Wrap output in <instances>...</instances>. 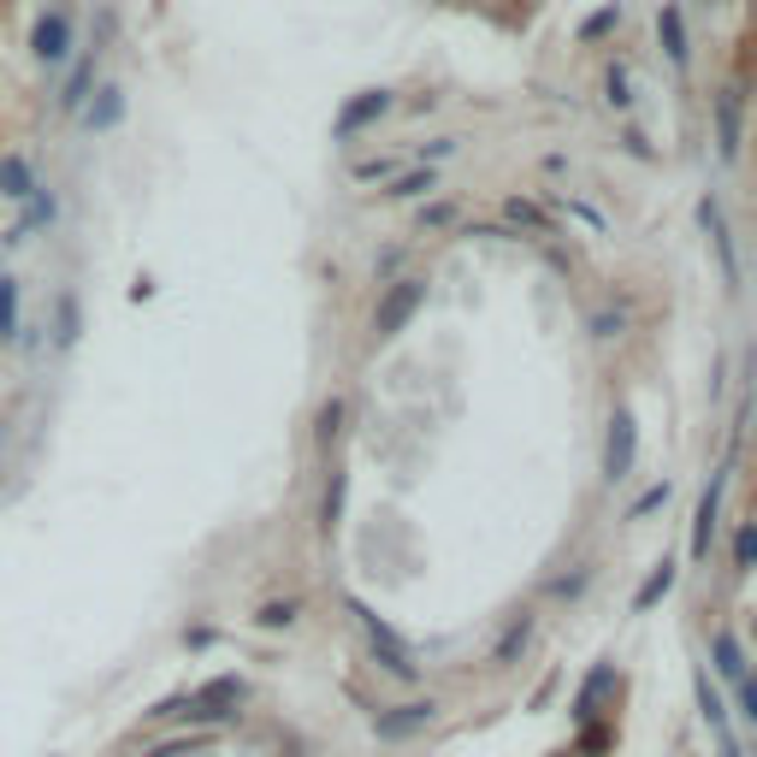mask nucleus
<instances>
[{
  "mask_svg": "<svg viewBox=\"0 0 757 757\" xmlns=\"http://www.w3.org/2000/svg\"><path fill=\"white\" fill-rule=\"evenodd\" d=\"M420 302H427V279H397V284H385V296H378V308H373V338H378V343L397 338V331L420 314Z\"/></svg>",
  "mask_w": 757,
  "mask_h": 757,
  "instance_id": "obj_1",
  "label": "nucleus"
},
{
  "mask_svg": "<svg viewBox=\"0 0 757 757\" xmlns=\"http://www.w3.org/2000/svg\"><path fill=\"white\" fill-rule=\"evenodd\" d=\"M710 119H717V154H722V166H734L739 142H746V90H739V83H722L717 101H710Z\"/></svg>",
  "mask_w": 757,
  "mask_h": 757,
  "instance_id": "obj_2",
  "label": "nucleus"
},
{
  "mask_svg": "<svg viewBox=\"0 0 757 757\" xmlns=\"http://www.w3.org/2000/svg\"><path fill=\"white\" fill-rule=\"evenodd\" d=\"M349 609H356V621H361V633H368V645L378 651V663H385L391 675H403V680H409V675H415V651L403 645V639L391 633V628H385V621L373 616L368 604H349Z\"/></svg>",
  "mask_w": 757,
  "mask_h": 757,
  "instance_id": "obj_3",
  "label": "nucleus"
},
{
  "mask_svg": "<svg viewBox=\"0 0 757 757\" xmlns=\"http://www.w3.org/2000/svg\"><path fill=\"white\" fill-rule=\"evenodd\" d=\"M633 456H639V427H633V415L621 409V415H609V439H604V479L609 486H621V479L633 474Z\"/></svg>",
  "mask_w": 757,
  "mask_h": 757,
  "instance_id": "obj_4",
  "label": "nucleus"
},
{
  "mask_svg": "<svg viewBox=\"0 0 757 757\" xmlns=\"http://www.w3.org/2000/svg\"><path fill=\"white\" fill-rule=\"evenodd\" d=\"M385 113H391V90H361V95L343 101V113H338V125H331V137L349 142V137H361L368 125H378Z\"/></svg>",
  "mask_w": 757,
  "mask_h": 757,
  "instance_id": "obj_5",
  "label": "nucleus"
},
{
  "mask_svg": "<svg viewBox=\"0 0 757 757\" xmlns=\"http://www.w3.org/2000/svg\"><path fill=\"white\" fill-rule=\"evenodd\" d=\"M698 225H704L710 249H717V260H722V279H727V290H739V260H734V237H727V213H722V201H717V196H704V201H698Z\"/></svg>",
  "mask_w": 757,
  "mask_h": 757,
  "instance_id": "obj_6",
  "label": "nucleus"
},
{
  "mask_svg": "<svg viewBox=\"0 0 757 757\" xmlns=\"http://www.w3.org/2000/svg\"><path fill=\"white\" fill-rule=\"evenodd\" d=\"M237 704H243V680H237V675H225V680H213V687H201L196 698H178V717H201V722H213V717H231Z\"/></svg>",
  "mask_w": 757,
  "mask_h": 757,
  "instance_id": "obj_7",
  "label": "nucleus"
},
{
  "mask_svg": "<svg viewBox=\"0 0 757 757\" xmlns=\"http://www.w3.org/2000/svg\"><path fill=\"white\" fill-rule=\"evenodd\" d=\"M657 42H663V54H668V66H675V71H687V66H692L687 12H680L675 0H663V7H657Z\"/></svg>",
  "mask_w": 757,
  "mask_h": 757,
  "instance_id": "obj_8",
  "label": "nucleus"
},
{
  "mask_svg": "<svg viewBox=\"0 0 757 757\" xmlns=\"http://www.w3.org/2000/svg\"><path fill=\"white\" fill-rule=\"evenodd\" d=\"M31 48H36V60H66L71 54V19L66 12H42L36 19V31H31Z\"/></svg>",
  "mask_w": 757,
  "mask_h": 757,
  "instance_id": "obj_9",
  "label": "nucleus"
},
{
  "mask_svg": "<svg viewBox=\"0 0 757 757\" xmlns=\"http://www.w3.org/2000/svg\"><path fill=\"white\" fill-rule=\"evenodd\" d=\"M717 515H722V474L710 479V491L698 498V515H692V557H710V533H717Z\"/></svg>",
  "mask_w": 757,
  "mask_h": 757,
  "instance_id": "obj_10",
  "label": "nucleus"
},
{
  "mask_svg": "<svg viewBox=\"0 0 757 757\" xmlns=\"http://www.w3.org/2000/svg\"><path fill=\"white\" fill-rule=\"evenodd\" d=\"M427 722H432V704H403V710H391V717H378L373 727H378V739H409Z\"/></svg>",
  "mask_w": 757,
  "mask_h": 757,
  "instance_id": "obj_11",
  "label": "nucleus"
},
{
  "mask_svg": "<svg viewBox=\"0 0 757 757\" xmlns=\"http://www.w3.org/2000/svg\"><path fill=\"white\" fill-rule=\"evenodd\" d=\"M698 710H704V722H710V734H717V746H722V757H739V746H734V734H727V710H722V698L710 692V680L698 675Z\"/></svg>",
  "mask_w": 757,
  "mask_h": 757,
  "instance_id": "obj_12",
  "label": "nucleus"
},
{
  "mask_svg": "<svg viewBox=\"0 0 757 757\" xmlns=\"http://www.w3.org/2000/svg\"><path fill=\"white\" fill-rule=\"evenodd\" d=\"M609 687H616V668L598 663V668L586 675V687H580V698H574V717H580V722L598 717V704H604V692H609Z\"/></svg>",
  "mask_w": 757,
  "mask_h": 757,
  "instance_id": "obj_13",
  "label": "nucleus"
},
{
  "mask_svg": "<svg viewBox=\"0 0 757 757\" xmlns=\"http://www.w3.org/2000/svg\"><path fill=\"white\" fill-rule=\"evenodd\" d=\"M427 189H439V172H432V166H415V172H403V178H391L385 201H415V196H427Z\"/></svg>",
  "mask_w": 757,
  "mask_h": 757,
  "instance_id": "obj_14",
  "label": "nucleus"
},
{
  "mask_svg": "<svg viewBox=\"0 0 757 757\" xmlns=\"http://www.w3.org/2000/svg\"><path fill=\"white\" fill-rule=\"evenodd\" d=\"M95 95H101V101L90 107V130H107V125H119V119H125V90H113V83H101Z\"/></svg>",
  "mask_w": 757,
  "mask_h": 757,
  "instance_id": "obj_15",
  "label": "nucleus"
},
{
  "mask_svg": "<svg viewBox=\"0 0 757 757\" xmlns=\"http://www.w3.org/2000/svg\"><path fill=\"white\" fill-rule=\"evenodd\" d=\"M0 196H42L36 172L24 166V160H0Z\"/></svg>",
  "mask_w": 757,
  "mask_h": 757,
  "instance_id": "obj_16",
  "label": "nucleus"
},
{
  "mask_svg": "<svg viewBox=\"0 0 757 757\" xmlns=\"http://www.w3.org/2000/svg\"><path fill=\"white\" fill-rule=\"evenodd\" d=\"M668 592H675V562H657V568H651V580H645V586H639L633 609H651L657 598H668Z\"/></svg>",
  "mask_w": 757,
  "mask_h": 757,
  "instance_id": "obj_17",
  "label": "nucleus"
},
{
  "mask_svg": "<svg viewBox=\"0 0 757 757\" xmlns=\"http://www.w3.org/2000/svg\"><path fill=\"white\" fill-rule=\"evenodd\" d=\"M616 24H621V0H609V7H598L586 24H580V42H598V36L616 31Z\"/></svg>",
  "mask_w": 757,
  "mask_h": 757,
  "instance_id": "obj_18",
  "label": "nucleus"
},
{
  "mask_svg": "<svg viewBox=\"0 0 757 757\" xmlns=\"http://www.w3.org/2000/svg\"><path fill=\"white\" fill-rule=\"evenodd\" d=\"M343 491H349V474H331V486H326V503H319V527H338V515H343Z\"/></svg>",
  "mask_w": 757,
  "mask_h": 757,
  "instance_id": "obj_19",
  "label": "nucleus"
},
{
  "mask_svg": "<svg viewBox=\"0 0 757 757\" xmlns=\"http://www.w3.org/2000/svg\"><path fill=\"white\" fill-rule=\"evenodd\" d=\"M717 668L734 680H746V657H739V639L734 633H717Z\"/></svg>",
  "mask_w": 757,
  "mask_h": 757,
  "instance_id": "obj_20",
  "label": "nucleus"
},
{
  "mask_svg": "<svg viewBox=\"0 0 757 757\" xmlns=\"http://www.w3.org/2000/svg\"><path fill=\"white\" fill-rule=\"evenodd\" d=\"M19 331V279H0V338Z\"/></svg>",
  "mask_w": 757,
  "mask_h": 757,
  "instance_id": "obj_21",
  "label": "nucleus"
},
{
  "mask_svg": "<svg viewBox=\"0 0 757 757\" xmlns=\"http://www.w3.org/2000/svg\"><path fill=\"white\" fill-rule=\"evenodd\" d=\"M604 101H609L616 113H628V107H633V90H628V71H621V66L604 78Z\"/></svg>",
  "mask_w": 757,
  "mask_h": 757,
  "instance_id": "obj_22",
  "label": "nucleus"
},
{
  "mask_svg": "<svg viewBox=\"0 0 757 757\" xmlns=\"http://www.w3.org/2000/svg\"><path fill=\"white\" fill-rule=\"evenodd\" d=\"M509 220H515V225H527V231H538V237H550V220H545V213H538L533 208V201H509Z\"/></svg>",
  "mask_w": 757,
  "mask_h": 757,
  "instance_id": "obj_23",
  "label": "nucleus"
},
{
  "mask_svg": "<svg viewBox=\"0 0 757 757\" xmlns=\"http://www.w3.org/2000/svg\"><path fill=\"white\" fill-rule=\"evenodd\" d=\"M78 338V302L60 296V308H54V343H71Z\"/></svg>",
  "mask_w": 757,
  "mask_h": 757,
  "instance_id": "obj_24",
  "label": "nucleus"
},
{
  "mask_svg": "<svg viewBox=\"0 0 757 757\" xmlns=\"http://www.w3.org/2000/svg\"><path fill=\"white\" fill-rule=\"evenodd\" d=\"M734 562H739V568H757V521H746V527H739V538H734Z\"/></svg>",
  "mask_w": 757,
  "mask_h": 757,
  "instance_id": "obj_25",
  "label": "nucleus"
},
{
  "mask_svg": "<svg viewBox=\"0 0 757 757\" xmlns=\"http://www.w3.org/2000/svg\"><path fill=\"white\" fill-rule=\"evenodd\" d=\"M527 633H533V621H527V616H521V621H515V628H509V633H503V645H498V663H509V657H515V651H521V645H527Z\"/></svg>",
  "mask_w": 757,
  "mask_h": 757,
  "instance_id": "obj_26",
  "label": "nucleus"
},
{
  "mask_svg": "<svg viewBox=\"0 0 757 757\" xmlns=\"http://www.w3.org/2000/svg\"><path fill=\"white\" fill-rule=\"evenodd\" d=\"M338 427H343V403H326V409H319V444L338 439Z\"/></svg>",
  "mask_w": 757,
  "mask_h": 757,
  "instance_id": "obj_27",
  "label": "nucleus"
},
{
  "mask_svg": "<svg viewBox=\"0 0 757 757\" xmlns=\"http://www.w3.org/2000/svg\"><path fill=\"white\" fill-rule=\"evenodd\" d=\"M397 172V160H361L356 166V184H373V178H391Z\"/></svg>",
  "mask_w": 757,
  "mask_h": 757,
  "instance_id": "obj_28",
  "label": "nucleus"
},
{
  "mask_svg": "<svg viewBox=\"0 0 757 757\" xmlns=\"http://www.w3.org/2000/svg\"><path fill=\"white\" fill-rule=\"evenodd\" d=\"M668 491H675V486H668V479H663V486H651L645 498L633 503V521H639V515H651V509H663V503H668Z\"/></svg>",
  "mask_w": 757,
  "mask_h": 757,
  "instance_id": "obj_29",
  "label": "nucleus"
},
{
  "mask_svg": "<svg viewBox=\"0 0 757 757\" xmlns=\"http://www.w3.org/2000/svg\"><path fill=\"white\" fill-rule=\"evenodd\" d=\"M284 621H296V604H267L260 609V628H284Z\"/></svg>",
  "mask_w": 757,
  "mask_h": 757,
  "instance_id": "obj_30",
  "label": "nucleus"
},
{
  "mask_svg": "<svg viewBox=\"0 0 757 757\" xmlns=\"http://www.w3.org/2000/svg\"><path fill=\"white\" fill-rule=\"evenodd\" d=\"M621 326H628V314H598V319H592V331H598V338H616Z\"/></svg>",
  "mask_w": 757,
  "mask_h": 757,
  "instance_id": "obj_31",
  "label": "nucleus"
},
{
  "mask_svg": "<svg viewBox=\"0 0 757 757\" xmlns=\"http://www.w3.org/2000/svg\"><path fill=\"white\" fill-rule=\"evenodd\" d=\"M432 160H444V154H456V137H439V142H432V149H427ZM427 154H420V160H427Z\"/></svg>",
  "mask_w": 757,
  "mask_h": 757,
  "instance_id": "obj_32",
  "label": "nucleus"
},
{
  "mask_svg": "<svg viewBox=\"0 0 757 757\" xmlns=\"http://www.w3.org/2000/svg\"><path fill=\"white\" fill-rule=\"evenodd\" d=\"M746 717H757V675H746Z\"/></svg>",
  "mask_w": 757,
  "mask_h": 757,
  "instance_id": "obj_33",
  "label": "nucleus"
},
{
  "mask_svg": "<svg viewBox=\"0 0 757 757\" xmlns=\"http://www.w3.org/2000/svg\"><path fill=\"white\" fill-rule=\"evenodd\" d=\"M704 7H710V0H704Z\"/></svg>",
  "mask_w": 757,
  "mask_h": 757,
  "instance_id": "obj_34",
  "label": "nucleus"
}]
</instances>
